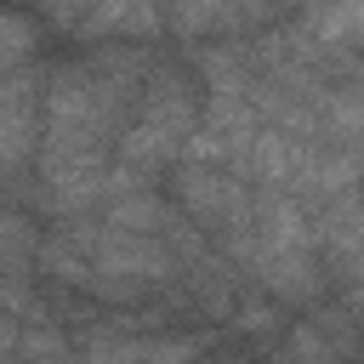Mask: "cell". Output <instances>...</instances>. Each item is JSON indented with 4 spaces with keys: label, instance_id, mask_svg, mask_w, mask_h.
<instances>
[{
    "label": "cell",
    "instance_id": "1",
    "mask_svg": "<svg viewBox=\"0 0 364 364\" xmlns=\"http://www.w3.org/2000/svg\"><path fill=\"white\" fill-rule=\"evenodd\" d=\"M199 119H205V108H199L193 85H188L182 74H171V68L148 74V91H142V102L131 108V119H125V131H119V148H114V154H119V171H125L131 182H142V176H154V171L182 165Z\"/></svg>",
    "mask_w": 364,
    "mask_h": 364
},
{
    "label": "cell",
    "instance_id": "2",
    "mask_svg": "<svg viewBox=\"0 0 364 364\" xmlns=\"http://www.w3.org/2000/svg\"><path fill=\"white\" fill-rule=\"evenodd\" d=\"M46 136V68L23 63L6 68V165L11 176H23L28 154H40Z\"/></svg>",
    "mask_w": 364,
    "mask_h": 364
},
{
    "label": "cell",
    "instance_id": "3",
    "mask_svg": "<svg viewBox=\"0 0 364 364\" xmlns=\"http://www.w3.org/2000/svg\"><path fill=\"white\" fill-rule=\"evenodd\" d=\"M159 28H165L159 0H97L74 34L80 40H154Z\"/></svg>",
    "mask_w": 364,
    "mask_h": 364
},
{
    "label": "cell",
    "instance_id": "4",
    "mask_svg": "<svg viewBox=\"0 0 364 364\" xmlns=\"http://www.w3.org/2000/svg\"><path fill=\"white\" fill-rule=\"evenodd\" d=\"M313 34L330 46H364V0H318Z\"/></svg>",
    "mask_w": 364,
    "mask_h": 364
},
{
    "label": "cell",
    "instance_id": "5",
    "mask_svg": "<svg viewBox=\"0 0 364 364\" xmlns=\"http://www.w3.org/2000/svg\"><path fill=\"white\" fill-rule=\"evenodd\" d=\"M171 6V23L182 28V34H210L216 23H228V11H233V0H165Z\"/></svg>",
    "mask_w": 364,
    "mask_h": 364
},
{
    "label": "cell",
    "instance_id": "6",
    "mask_svg": "<svg viewBox=\"0 0 364 364\" xmlns=\"http://www.w3.org/2000/svg\"><path fill=\"white\" fill-rule=\"evenodd\" d=\"M28 40H34V23L11 6V11H6V68H23V63H28V51H34Z\"/></svg>",
    "mask_w": 364,
    "mask_h": 364
},
{
    "label": "cell",
    "instance_id": "7",
    "mask_svg": "<svg viewBox=\"0 0 364 364\" xmlns=\"http://www.w3.org/2000/svg\"><path fill=\"white\" fill-rule=\"evenodd\" d=\"M40 6H46V11H51L63 28H80V23H85V11H91L97 0H40Z\"/></svg>",
    "mask_w": 364,
    "mask_h": 364
}]
</instances>
